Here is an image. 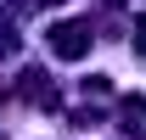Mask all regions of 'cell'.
<instances>
[{"instance_id": "6da1fadb", "label": "cell", "mask_w": 146, "mask_h": 140, "mask_svg": "<svg viewBox=\"0 0 146 140\" xmlns=\"http://www.w3.org/2000/svg\"><path fill=\"white\" fill-rule=\"evenodd\" d=\"M51 51L62 62H79V56L90 51V28H79V22H56L51 28Z\"/></svg>"}, {"instance_id": "7a4b0ae2", "label": "cell", "mask_w": 146, "mask_h": 140, "mask_svg": "<svg viewBox=\"0 0 146 140\" xmlns=\"http://www.w3.org/2000/svg\"><path fill=\"white\" fill-rule=\"evenodd\" d=\"M135 45H141V51H146V22H141V28H135Z\"/></svg>"}]
</instances>
